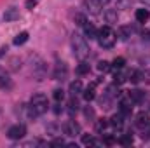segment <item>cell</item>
<instances>
[{"label": "cell", "mask_w": 150, "mask_h": 148, "mask_svg": "<svg viewBox=\"0 0 150 148\" xmlns=\"http://www.w3.org/2000/svg\"><path fill=\"white\" fill-rule=\"evenodd\" d=\"M72 49H74V56L80 61H86L89 58V45H87V40L86 37H82L80 33H74L72 35Z\"/></svg>", "instance_id": "1"}, {"label": "cell", "mask_w": 150, "mask_h": 148, "mask_svg": "<svg viewBox=\"0 0 150 148\" xmlns=\"http://www.w3.org/2000/svg\"><path fill=\"white\" fill-rule=\"evenodd\" d=\"M96 40H98V44L103 49H112L113 45H115V40H117V33H113V30L107 25V26H101L98 30Z\"/></svg>", "instance_id": "2"}, {"label": "cell", "mask_w": 150, "mask_h": 148, "mask_svg": "<svg viewBox=\"0 0 150 148\" xmlns=\"http://www.w3.org/2000/svg\"><path fill=\"white\" fill-rule=\"evenodd\" d=\"M30 70H32V75L37 80H44L47 66H45V61L38 54H30Z\"/></svg>", "instance_id": "3"}, {"label": "cell", "mask_w": 150, "mask_h": 148, "mask_svg": "<svg viewBox=\"0 0 150 148\" xmlns=\"http://www.w3.org/2000/svg\"><path fill=\"white\" fill-rule=\"evenodd\" d=\"M30 106L37 111L38 115L45 113V111H47V108H49L47 96H44V94H40V92H38V94H33V96H32V99H30Z\"/></svg>", "instance_id": "4"}, {"label": "cell", "mask_w": 150, "mask_h": 148, "mask_svg": "<svg viewBox=\"0 0 150 148\" xmlns=\"http://www.w3.org/2000/svg\"><path fill=\"white\" fill-rule=\"evenodd\" d=\"M68 77V66H67V63H63V61H58L56 65H54V70H52V78L54 80H65Z\"/></svg>", "instance_id": "5"}, {"label": "cell", "mask_w": 150, "mask_h": 148, "mask_svg": "<svg viewBox=\"0 0 150 148\" xmlns=\"http://www.w3.org/2000/svg\"><path fill=\"white\" fill-rule=\"evenodd\" d=\"M25 134H26L25 124H16V125L9 127V131H7V136L11 140H21V138H25Z\"/></svg>", "instance_id": "6"}, {"label": "cell", "mask_w": 150, "mask_h": 148, "mask_svg": "<svg viewBox=\"0 0 150 148\" xmlns=\"http://www.w3.org/2000/svg\"><path fill=\"white\" fill-rule=\"evenodd\" d=\"M63 132H65L67 136H70V138H75V136H79V134L82 132V129H80V125H79L75 120H68V122L63 125Z\"/></svg>", "instance_id": "7"}, {"label": "cell", "mask_w": 150, "mask_h": 148, "mask_svg": "<svg viewBox=\"0 0 150 148\" xmlns=\"http://www.w3.org/2000/svg\"><path fill=\"white\" fill-rule=\"evenodd\" d=\"M134 125L138 127V129H142V131H145L147 127L150 125V117L145 113V111H140L136 117H134Z\"/></svg>", "instance_id": "8"}, {"label": "cell", "mask_w": 150, "mask_h": 148, "mask_svg": "<svg viewBox=\"0 0 150 148\" xmlns=\"http://www.w3.org/2000/svg\"><path fill=\"white\" fill-rule=\"evenodd\" d=\"M84 9L87 12H91V14H100L101 9H103V5L98 4L96 0H84Z\"/></svg>", "instance_id": "9"}, {"label": "cell", "mask_w": 150, "mask_h": 148, "mask_svg": "<svg viewBox=\"0 0 150 148\" xmlns=\"http://www.w3.org/2000/svg\"><path fill=\"white\" fill-rule=\"evenodd\" d=\"M131 103H133V101L129 99V96H127V99H120V101H119V113H122L124 117L131 115V111H133Z\"/></svg>", "instance_id": "10"}, {"label": "cell", "mask_w": 150, "mask_h": 148, "mask_svg": "<svg viewBox=\"0 0 150 148\" xmlns=\"http://www.w3.org/2000/svg\"><path fill=\"white\" fill-rule=\"evenodd\" d=\"M11 87H12V80H11V77L5 73V70H2V68H0V89L9 91Z\"/></svg>", "instance_id": "11"}, {"label": "cell", "mask_w": 150, "mask_h": 148, "mask_svg": "<svg viewBox=\"0 0 150 148\" xmlns=\"http://www.w3.org/2000/svg\"><path fill=\"white\" fill-rule=\"evenodd\" d=\"M127 96H129V99H131L133 103H142V101L145 99V92L140 91V89H133V91H129Z\"/></svg>", "instance_id": "12"}, {"label": "cell", "mask_w": 150, "mask_h": 148, "mask_svg": "<svg viewBox=\"0 0 150 148\" xmlns=\"http://www.w3.org/2000/svg\"><path fill=\"white\" fill-rule=\"evenodd\" d=\"M19 18V11L16 9V7H9L5 12H4V19L9 23V21H16Z\"/></svg>", "instance_id": "13"}, {"label": "cell", "mask_w": 150, "mask_h": 148, "mask_svg": "<svg viewBox=\"0 0 150 148\" xmlns=\"http://www.w3.org/2000/svg\"><path fill=\"white\" fill-rule=\"evenodd\" d=\"M82 28H84V35H86V38H89V40L96 38V35H98V30L94 28V25H91V23H86Z\"/></svg>", "instance_id": "14"}, {"label": "cell", "mask_w": 150, "mask_h": 148, "mask_svg": "<svg viewBox=\"0 0 150 148\" xmlns=\"http://www.w3.org/2000/svg\"><path fill=\"white\" fill-rule=\"evenodd\" d=\"M134 18H136L138 23H147L149 18H150V11L149 9H138V11L134 12Z\"/></svg>", "instance_id": "15"}, {"label": "cell", "mask_w": 150, "mask_h": 148, "mask_svg": "<svg viewBox=\"0 0 150 148\" xmlns=\"http://www.w3.org/2000/svg\"><path fill=\"white\" fill-rule=\"evenodd\" d=\"M82 96H84V99L86 101H93L94 98H96V91H94V84H91V85H87L84 91H82Z\"/></svg>", "instance_id": "16"}, {"label": "cell", "mask_w": 150, "mask_h": 148, "mask_svg": "<svg viewBox=\"0 0 150 148\" xmlns=\"http://www.w3.org/2000/svg\"><path fill=\"white\" fill-rule=\"evenodd\" d=\"M108 122H110V125H112V127H115V129H120V127L124 125V115H122V113H115V115H113Z\"/></svg>", "instance_id": "17"}, {"label": "cell", "mask_w": 150, "mask_h": 148, "mask_svg": "<svg viewBox=\"0 0 150 148\" xmlns=\"http://www.w3.org/2000/svg\"><path fill=\"white\" fill-rule=\"evenodd\" d=\"M82 91H84V87H82V82H80V80H74V82L70 84V89H68V92H70L72 96L80 94Z\"/></svg>", "instance_id": "18"}, {"label": "cell", "mask_w": 150, "mask_h": 148, "mask_svg": "<svg viewBox=\"0 0 150 148\" xmlns=\"http://www.w3.org/2000/svg\"><path fill=\"white\" fill-rule=\"evenodd\" d=\"M131 33H133L131 26H120V28L117 30V35H119L120 40H127V38L131 37Z\"/></svg>", "instance_id": "19"}, {"label": "cell", "mask_w": 150, "mask_h": 148, "mask_svg": "<svg viewBox=\"0 0 150 148\" xmlns=\"http://www.w3.org/2000/svg\"><path fill=\"white\" fill-rule=\"evenodd\" d=\"M28 32H21V33H18L16 37H14V40H12V44L14 45H23V44H26L28 42Z\"/></svg>", "instance_id": "20"}, {"label": "cell", "mask_w": 150, "mask_h": 148, "mask_svg": "<svg viewBox=\"0 0 150 148\" xmlns=\"http://www.w3.org/2000/svg\"><path fill=\"white\" fill-rule=\"evenodd\" d=\"M105 19H107V23H108V25H113V23H117V19H119V16H117V11H113V9H108V11L105 12Z\"/></svg>", "instance_id": "21"}, {"label": "cell", "mask_w": 150, "mask_h": 148, "mask_svg": "<svg viewBox=\"0 0 150 148\" xmlns=\"http://www.w3.org/2000/svg\"><path fill=\"white\" fill-rule=\"evenodd\" d=\"M108 125H110V122H108L107 118H100V120L96 122V131H98V132H105Z\"/></svg>", "instance_id": "22"}, {"label": "cell", "mask_w": 150, "mask_h": 148, "mask_svg": "<svg viewBox=\"0 0 150 148\" xmlns=\"http://www.w3.org/2000/svg\"><path fill=\"white\" fill-rule=\"evenodd\" d=\"M119 143H120L122 147H129V145L133 143V136H131L129 132H126V134H120V138H119Z\"/></svg>", "instance_id": "23"}, {"label": "cell", "mask_w": 150, "mask_h": 148, "mask_svg": "<svg viewBox=\"0 0 150 148\" xmlns=\"http://www.w3.org/2000/svg\"><path fill=\"white\" fill-rule=\"evenodd\" d=\"M126 65V59L124 58H115L112 61V70H122Z\"/></svg>", "instance_id": "24"}, {"label": "cell", "mask_w": 150, "mask_h": 148, "mask_svg": "<svg viewBox=\"0 0 150 148\" xmlns=\"http://www.w3.org/2000/svg\"><path fill=\"white\" fill-rule=\"evenodd\" d=\"M82 145H84V147H94V145H96V140H94L91 134H84V136H82Z\"/></svg>", "instance_id": "25"}, {"label": "cell", "mask_w": 150, "mask_h": 148, "mask_svg": "<svg viewBox=\"0 0 150 148\" xmlns=\"http://www.w3.org/2000/svg\"><path fill=\"white\" fill-rule=\"evenodd\" d=\"M98 70L103 72V73H107V72L112 70V63H108V61H100V63H98Z\"/></svg>", "instance_id": "26"}, {"label": "cell", "mask_w": 150, "mask_h": 148, "mask_svg": "<svg viewBox=\"0 0 150 148\" xmlns=\"http://www.w3.org/2000/svg\"><path fill=\"white\" fill-rule=\"evenodd\" d=\"M74 21H75V25H77V26H84V25L87 23V21H86V16H84V14H80V12H77V14L74 16Z\"/></svg>", "instance_id": "27"}, {"label": "cell", "mask_w": 150, "mask_h": 148, "mask_svg": "<svg viewBox=\"0 0 150 148\" xmlns=\"http://www.w3.org/2000/svg\"><path fill=\"white\" fill-rule=\"evenodd\" d=\"M68 110H70V113H74V111L79 110V101H77V98H75V96H72V98H70V101H68Z\"/></svg>", "instance_id": "28"}, {"label": "cell", "mask_w": 150, "mask_h": 148, "mask_svg": "<svg viewBox=\"0 0 150 148\" xmlns=\"http://www.w3.org/2000/svg\"><path fill=\"white\" fill-rule=\"evenodd\" d=\"M89 70H91V68H89V65H87V63H84V61H82V63L77 66V73H79V75L89 73Z\"/></svg>", "instance_id": "29"}, {"label": "cell", "mask_w": 150, "mask_h": 148, "mask_svg": "<svg viewBox=\"0 0 150 148\" xmlns=\"http://www.w3.org/2000/svg\"><path fill=\"white\" fill-rule=\"evenodd\" d=\"M52 98H54L58 103H59V101H63V99H65V91H63V89H54Z\"/></svg>", "instance_id": "30"}, {"label": "cell", "mask_w": 150, "mask_h": 148, "mask_svg": "<svg viewBox=\"0 0 150 148\" xmlns=\"http://www.w3.org/2000/svg\"><path fill=\"white\" fill-rule=\"evenodd\" d=\"M103 143H105L107 147H112L113 143H115V138H113L112 134H105V138H103Z\"/></svg>", "instance_id": "31"}, {"label": "cell", "mask_w": 150, "mask_h": 148, "mask_svg": "<svg viewBox=\"0 0 150 148\" xmlns=\"http://www.w3.org/2000/svg\"><path fill=\"white\" fill-rule=\"evenodd\" d=\"M84 115H86V118H91V120H93V118H94V110H93L91 106H86V108H84Z\"/></svg>", "instance_id": "32"}, {"label": "cell", "mask_w": 150, "mask_h": 148, "mask_svg": "<svg viewBox=\"0 0 150 148\" xmlns=\"http://www.w3.org/2000/svg\"><path fill=\"white\" fill-rule=\"evenodd\" d=\"M142 82H145V84H150V70H145V72H142Z\"/></svg>", "instance_id": "33"}, {"label": "cell", "mask_w": 150, "mask_h": 148, "mask_svg": "<svg viewBox=\"0 0 150 148\" xmlns=\"http://www.w3.org/2000/svg\"><path fill=\"white\" fill-rule=\"evenodd\" d=\"M38 0H26V9H30V11H33L35 7H37Z\"/></svg>", "instance_id": "34"}, {"label": "cell", "mask_w": 150, "mask_h": 148, "mask_svg": "<svg viewBox=\"0 0 150 148\" xmlns=\"http://www.w3.org/2000/svg\"><path fill=\"white\" fill-rule=\"evenodd\" d=\"M124 80H126V77L120 75V73H115V77H113V82H115V84H122Z\"/></svg>", "instance_id": "35"}, {"label": "cell", "mask_w": 150, "mask_h": 148, "mask_svg": "<svg viewBox=\"0 0 150 148\" xmlns=\"http://www.w3.org/2000/svg\"><path fill=\"white\" fill-rule=\"evenodd\" d=\"M51 145H52V147H63V145H67V143H65L63 140H54Z\"/></svg>", "instance_id": "36"}, {"label": "cell", "mask_w": 150, "mask_h": 148, "mask_svg": "<svg viewBox=\"0 0 150 148\" xmlns=\"http://www.w3.org/2000/svg\"><path fill=\"white\" fill-rule=\"evenodd\" d=\"M96 2H98V4H101V5H103V7H105V5H108V4H110V0H96Z\"/></svg>", "instance_id": "37"}, {"label": "cell", "mask_w": 150, "mask_h": 148, "mask_svg": "<svg viewBox=\"0 0 150 148\" xmlns=\"http://www.w3.org/2000/svg\"><path fill=\"white\" fill-rule=\"evenodd\" d=\"M11 63H12V70H18V59H12Z\"/></svg>", "instance_id": "38"}, {"label": "cell", "mask_w": 150, "mask_h": 148, "mask_svg": "<svg viewBox=\"0 0 150 148\" xmlns=\"http://www.w3.org/2000/svg\"><path fill=\"white\" fill-rule=\"evenodd\" d=\"M5 52H7V45H4V47H2V49H0V58H2V56H4V54H5Z\"/></svg>", "instance_id": "39"}, {"label": "cell", "mask_w": 150, "mask_h": 148, "mask_svg": "<svg viewBox=\"0 0 150 148\" xmlns=\"http://www.w3.org/2000/svg\"><path fill=\"white\" fill-rule=\"evenodd\" d=\"M54 111H56V113H59V111H61V108H59V103L56 105V108H54Z\"/></svg>", "instance_id": "40"}, {"label": "cell", "mask_w": 150, "mask_h": 148, "mask_svg": "<svg viewBox=\"0 0 150 148\" xmlns=\"http://www.w3.org/2000/svg\"><path fill=\"white\" fill-rule=\"evenodd\" d=\"M142 2H143L145 5H150V0H142Z\"/></svg>", "instance_id": "41"}]
</instances>
